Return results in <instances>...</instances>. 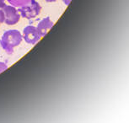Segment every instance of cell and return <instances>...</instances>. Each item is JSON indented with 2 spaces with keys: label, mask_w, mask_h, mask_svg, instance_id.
Here are the masks:
<instances>
[{
  "label": "cell",
  "mask_w": 129,
  "mask_h": 123,
  "mask_svg": "<svg viewBox=\"0 0 129 123\" xmlns=\"http://www.w3.org/2000/svg\"><path fill=\"white\" fill-rule=\"evenodd\" d=\"M7 1H8L12 6L19 8V7L26 5L27 4L30 3L31 0H7Z\"/></svg>",
  "instance_id": "8992f818"
},
{
  "label": "cell",
  "mask_w": 129,
  "mask_h": 123,
  "mask_svg": "<svg viewBox=\"0 0 129 123\" xmlns=\"http://www.w3.org/2000/svg\"><path fill=\"white\" fill-rule=\"evenodd\" d=\"M22 37L26 43L30 45H35L41 39V35L37 29L32 25H28L24 29Z\"/></svg>",
  "instance_id": "277c9868"
},
{
  "label": "cell",
  "mask_w": 129,
  "mask_h": 123,
  "mask_svg": "<svg viewBox=\"0 0 129 123\" xmlns=\"http://www.w3.org/2000/svg\"><path fill=\"white\" fill-rule=\"evenodd\" d=\"M45 1L48 2V3H52V2H56L57 0H45Z\"/></svg>",
  "instance_id": "8fae6325"
},
{
  "label": "cell",
  "mask_w": 129,
  "mask_h": 123,
  "mask_svg": "<svg viewBox=\"0 0 129 123\" xmlns=\"http://www.w3.org/2000/svg\"><path fill=\"white\" fill-rule=\"evenodd\" d=\"M4 19H5L4 12V10H1V9H0V24L4 22Z\"/></svg>",
  "instance_id": "ba28073f"
},
{
  "label": "cell",
  "mask_w": 129,
  "mask_h": 123,
  "mask_svg": "<svg viewBox=\"0 0 129 123\" xmlns=\"http://www.w3.org/2000/svg\"><path fill=\"white\" fill-rule=\"evenodd\" d=\"M22 39V35L19 30H9L4 33L0 40V45L6 52L12 54L14 52V48L20 44Z\"/></svg>",
  "instance_id": "6da1fadb"
},
{
  "label": "cell",
  "mask_w": 129,
  "mask_h": 123,
  "mask_svg": "<svg viewBox=\"0 0 129 123\" xmlns=\"http://www.w3.org/2000/svg\"><path fill=\"white\" fill-rule=\"evenodd\" d=\"M62 1L65 4H66V5H69V4L70 3H71L72 0H62Z\"/></svg>",
  "instance_id": "30bf717a"
},
{
  "label": "cell",
  "mask_w": 129,
  "mask_h": 123,
  "mask_svg": "<svg viewBox=\"0 0 129 123\" xmlns=\"http://www.w3.org/2000/svg\"><path fill=\"white\" fill-rule=\"evenodd\" d=\"M6 6L5 0H0V9H4Z\"/></svg>",
  "instance_id": "9c48e42d"
},
{
  "label": "cell",
  "mask_w": 129,
  "mask_h": 123,
  "mask_svg": "<svg viewBox=\"0 0 129 123\" xmlns=\"http://www.w3.org/2000/svg\"><path fill=\"white\" fill-rule=\"evenodd\" d=\"M8 68V66H7L6 63H4L3 62H0V73H3L4 70H6Z\"/></svg>",
  "instance_id": "52a82bcc"
},
{
  "label": "cell",
  "mask_w": 129,
  "mask_h": 123,
  "mask_svg": "<svg viewBox=\"0 0 129 123\" xmlns=\"http://www.w3.org/2000/svg\"><path fill=\"white\" fill-rule=\"evenodd\" d=\"M41 6L36 0H31L29 4L25 6L19 7L18 12L20 15L27 20H31L33 18L37 17L41 13Z\"/></svg>",
  "instance_id": "7a4b0ae2"
},
{
  "label": "cell",
  "mask_w": 129,
  "mask_h": 123,
  "mask_svg": "<svg viewBox=\"0 0 129 123\" xmlns=\"http://www.w3.org/2000/svg\"><path fill=\"white\" fill-rule=\"evenodd\" d=\"M53 25H54V23H53L52 21L50 20V18H48V17L41 20L37 25V27H36L41 37L47 35V33L52 29Z\"/></svg>",
  "instance_id": "5b68a950"
},
{
  "label": "cell",
  "mask_w": 129,
  "mask_h": 123,
  "mask_svg": "<svg viewBox=\"0 0 129 123\" xmlns=\"http://www.w3.org/2000/svg\"><path fill=\"white\" fill-rule=\"evenodd\" d=\"M4 12V23L8 25H14L19 21L20 14L18 10L12 5H6L3 9Z\"/></svg>",
  "instance_id": "3957f363"
}]
</instances>
